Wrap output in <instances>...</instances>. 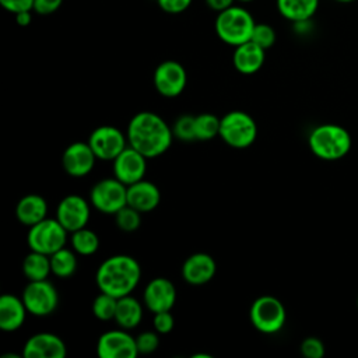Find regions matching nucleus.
Here are the masks:
<instances>
[{"instance_id":"nucleus-2","label":"nucleus","mask_w":358,"mask_h":358,"mask_svg":"<svg viewBox=\"0 0 358 358\" xmlns=\"http://www.w3.org/2000/svg\"><path fill=\"white\" fill-rule=\"evenodd\" d=\"M141 268L138 262L129 255H113L105 259L95 273L99 291L116 298L130 295L138 285Z\"/></svg>"},{"instance_id":"nucleus-30","label":"nucleus","mask_w":358,"mask_h":358,"mask_svg":"<svg viewBox=\"0 0 358 358\" xmlns=\"http://www.w3.org/2000/svg\"><path fill=\"white\" fill-rule=\"evenodd\" d=\"M115 222L123 232H134L141 225V213L126 204L115 214Z\"/></svg>"},{"instance_id":"nucleus-8","label":"nucleus","mask_w":358,"mask_h":358,"mask_svg":"<svg viewBox=\"0 0 358 358\" xmlns=\"http://www.w3.org/2000/svg\"><path fill=\"white\" fill-rule=\"evenodd\" d=\"M90 203L98 211L115 215L127 204V186L115 176L103 178L91 187Z\"/></svg>"},{"instance_id":"nucleus-36","label":"nucleus","mask_w":358,"mask_h":358,"mask_svg":"<svg viewBox=\"0 0 358 358\" xmlns=\"http://www.w3.org/2000/svg\"><path fill=\"white\" fill-rule=\"evenodd\" d=\"M193 0H157L158 7L166 14H180L192 6Z\"/></svg>"},{"instance_id":"nucleus-40","label":"nucleus","mask_w":358,"mask_h":358,"mask_svg":"<svg viewBox=\"0 0 358 358\" xmlns=\"http://www.w3.org/2000/svg\"><path fill=\"white\" fill-rule=\"evenodd\" d=\"M31 11L32 10H27V11H20V13L14 14L17 24L21 25V27H28L32 21V13Z\"/></svg>"},{"instance_id":"nucleus-35","label":"nucleus","mask_w":358,"mask_h":358,"mask_svg":"<svg viewBox=\"0 0 358 358\" xmlns=\"http://www.w3.org/2000/svg\"><path fill=\"white\" fill-rule=\"evenodd\" d=\"M152 326H154V330L159 334L171 333L175 326V319H173L171 310H162V312L154 313Z\"/></svg>"},{"instance_id":"nucleus-41","label":"nucleus","mask_w":358,"mask_h":358,"mask_svg":"<svg viewBox=\"0 0 358 358\" xmlns=\"http://www.w3.org/2000/svg\"><path fill=\"white\" fill-rule=\"evenodd\" d=\"M192 358H213V357L208 354H194L192 355Z\"/></svg>"},{"instance_id":"nucleus-21","label":"nucleus","mask_w":358,"mask_h":358,"mask_svg":"<svg viewBox=\"0 0 358 358\" xmlns=\"http://www.w3.org/2000/svg\"><path fill=\"white\" fill-rule=\"evenodd\" d=\"M27 308L22 298L13 294H4L0 296V329L3 331L18 330L27 317Z\"/></svg>"},{"instance_id":"nucleus-25","label":"nucleus","mask_w":358,"mask_h":358,"mask_svg":"<svg viewBox=\"0 0 358 358\" xmlns=\"http://www.w3.org/2000/svg\"><path fill=\"white\" fill-rule=\"evenodd\" d=\"M22 273L28 278V281L46 280L52 273L50 268V257L49 255L31 250L22 262Z\"/></svg>"},{"instance_id":"nucleus-14","label":"nucleus","mask_w":358,"mask_h":358,"mask_svg":"<svg viewBox=\"0 0 358 358\" xmlns=\"http://www.w3.org/2000/svg\"><path fill=\"white\" fill-rule=\"evenodd\" d=\"M147 159L136 148L127 145L113 161V176L126 186L144 179L147 172Z\"/></svg>"},{"instance_id":"nucleus-23","label":"nucleus","mask_w":358,"mask_h":358,"mask_svg":"<svg viewBox=\"0 0 358 358\" xmlns=\"http://www.w3.org/2000/svg\"><path fill=\"white\" fill-rule=\"evenodd\" d=\"M143 319V305L134 296L124 295L117 298L115 322L124 330H131L140 324Z\"/></svg>"},{"instance_id":"nucleus-27","label":"nucleus","mask_w":358,"mask_h":358,"mask_svg":"<svg viewBox=\"0 0 358 358\" xmlns=\"http://www.w3.org/2000/svg\"><path fill=\"white\" fill-rule=\"evenodd\" d=\"M70 243L73 250L81 256H91L99 248V236L87 227L80 228L70 235Z\"/></svg>"},{"instance_id":"nucleus-5","label":"nucleus","mask_w":358,"mask_h":358,"mask_svg":"<svg viewBox=\"0 0 358 358\" xmlns=\"http://www.w3.org/2000/svg\"><path fill=\"white\" fill-rule=\"evenodd\" d=\"M220 137L232 148L243 150L250 147L257 137L255 119L243 110H231L221 117Z\"/></svg>"},{"instance_id":"nucleus-24","label":"nucleus","mask_w":358,"mask_h":358,"mask_svg":"<svg viewBox=\"0 0 358 358\" xmlns=\"http://www.w3.org/2000/svg\"><path fill=\"white\" fill-rule=\"evenodd\" d=\"M281 17L291 22L310 20L319 8V0H275Z\"/></svg>"},{"instance_id":"nucleus-39","label":"nucleus","mask_w":358,"mask_h":358,"mask_svg":"<svg viewBox=\"0 0 358 358\" xmlns=\"http://www.w3.org/2000/svg\"><path fill=\"white\" fill-rule=\"evenodd\" d=\"M235 1L236 0H206V4L210 10L220 13V11H224V10L229 8L231 6H234Z\"/></svg>"},{"instance_id":"nucleus-18","label":"nucleus","mask_w":358,"mask_h":358,"mask_svg":"<svg viewBox=\"0 0 358 358\" xmlns=\"http://www.w3.org/2000/svg\"><path fill=\"white\" fill-rule=\"evenodd\" d=\"M217 271L214 257L204 252L190 255L182 264V277L190 285H203L211 281Z\"/></svg>"},{"instance_id":"nucleus-32","label":"nucleus","mask_w":358,"mask_h":358,"mask_svg":"<svg viewBox=\"0 0 358 358\" xmlns=\"http://www.w3.org/2000/svg\"><path fill=\"white\" fill-rule=\"evenodd\" d=\"M275 39H277V35L271 25L266 22H256L250 41L257 43L264 50H267L275 43Z\"/></svg>"},{"instance_id":"nucleus-15","label":"nucleus","mask_w":358,"mask_h":358,"mask_svg":"<svg viewBox=\"0 0 358 358\" xmlns=\"http://www.w3.org/2000/svg\"><path fill=\"white\" fill-rule=\"evenodd\" d=\"M98 158L95 157L88 141H76L66 147L62 155V165L66 173L74 178L88 175Z\"/></svg>"},{"instance_id":"nucleus-45","label":"nucleus","mask_w":358,"mask_h":358,"mask_svg":"<svg viewBox=\"0 0 358 358\" xmlns=\"http://www.w3.org/2000/svg\"><path fill=\"white\" fill-rule=\"evenodd\" d=\"M357 308H358V296H357Z\"/></svg>"},{"instance_id":"nucleus-7","label":"nucleus","mask_w":358,"mask_h":358,"mask_svg":"<svg viewBox=\"0 0 358 358\" xmlns=\"http://www.w3.org/2000/svg\"><path fill=\"white\" fill-rule=\"evenodd\" d=\"M69 231L57 221V218H45L29 227L27 243L31 250L52 255L67 243Z\"/></svg>"},{"instance_id":"nucleus-33","label":"nucleus","mask_w":358,"mask_h":358,"mask_svg":"<svg viewBox=\"0 0 358 358\" xmlns=\"http://www.w3.org/2000/svg\"><path fill=\"white\" fill-rule=\"evenodd\" d=\"M158 334L159 333H157L155 330L154 331L147 330V331H143V333L137 334L136 336V344H137L138 354H151V352H154L159 345Z\"/></svg>"},{"instance_id":"nucleus-44","label":"nucleus","mask_w":358,"mask_h":358,"mask_svg":"<svg viewBox=\"0 0 358 358\" xmlns=\"http://www.w3.org/2000/svg\"><path fill=\"white\" fill-rule=\"evenodd\" d=\"M238 1H241V3H250V1H253V0H238Z\"/></svg>"},{"instance_id":"nucleus-4","label":"nucleus","mask_w":358,"mask_h":358,"mask_svg":"<svg viewBox=\"0 0 358 358\" xmlns=\"http://www.w3.org/2000/svg\"><path fill=\"white\" fill-rule=\"evenodd\" d=\"M256 21L250 11L241 6H231L215 17L214 28L217 36L227 45L238 46L250 41Z\"/></svg>"},{"instance_id":"nucleus-31","label":"nucleus","mask_w":358,"mask_h":358,"mask_svg":"<svg viewBox=\"0 0 358 358\" xmlns=\"http://www.w3.org/2000/svg\"><path fill=\"white\" fill-rule=\"evenodd\" d=\"M173 137L182 140V141H194V116L192 115H182L179 116L173 126H172Z\"/></svg>"},{"instance_id":"nucleus-43","label":"nucleus","mask_w":358,"mask_h":358,"mask_svg":"<svg viewBox=\"0 0 358 358\" xmlns=\"http://www.w3.org/2000/svg\"><path fill=\"white\" fill-rule=\"evenodd\" d=\"M336 1H338V3H351L354 0H336Z\"/></svg>"},{"instance_id":"nucleus-10","label":"nucleus","mask_w":358,"mask_h":358,"mask_svg":"<svg viewBox=\"0 0 358 358\" xmlns=\"http://www.w3.org/2000/svg\"><path fill=\"white\" fill-rule=\"evenodd\" d=\"M88 144L101 161H113L129 145L127 136L110 124L94 129L88 137Z\"/></svg>"},{"instance_id":"nucleus-12","label":"nucleus","mask_w":358,"mask_h":358,"mask_svg":"<svg viewBox=\"0 0 358 358\" xmlns=\"http://www.w3.org/2000/svg\"><path fill=\"white\" fill-rule=\"evenodd\" d=\"M152 81L158 94L165 98H175L183 92L187 83V73L179 62L165 60L157 66Z\"/></svg>"},{"instance_id":"nucleus-28","label":"nucleus","mask_w":358,"mask_h":358,"mask_svg":"<svg viewBox=\"0 0 358 358\" xmlns=\"http://www.w3.org/2000/svg\"><path fill=\"white\" fill-rule=\"evenodd\" d=\"M221 119L213 113H200L194 116V136L196 140L208 141L220 136Z\"/></svg>"},{"instance_id":"nucleus-38","label":"nucleus","mask_w":358,"mask_h":358,"mask_svg":"<svg viewBox=\"0 0 358 358\" xmlns=\"http://www.w3.org/2000/svg\"><path fill=\"white\" fill-rule=\"evenodd\" d=\"M0 4L3 6V8L13 14L34 10V0H0Z\"/></svg>"},{"instance_id":"nucleus-29","label":"nucleus","mask_w":358,"mask_h":358,"mask_svg":"<svg viewBox=\"0 0 358 358\" xmlns=\"http://www.w3.org/2000/svg\"><path fill=\"white\" fill-rule=\"evenodd\" d=\"M116 306H117V298L101 291V294L96 295L92 302V313L98 320L108 322L115 319Z\"/></svg>"},{"instance_id":"nucleus-22","label":"nucleus","mask_w":358,"mask_h":358,"mask_svg":"<svg viewBox=\"0 0 358 358\" xmlns=\"http://www.w3.org/2000/svg\"><path fill=\"white\" fill-rule=\"evenodd\" d=\"M17 220L28 228L48 217V203L41 194H27L15 206Z\"/></svg>"},{"instance_id":"nucleus-1","label":"nucleus","mask_w":358,"mask_h":358,"mask_svg":"<svg viewBox=\"0 0 358 358\" xmlns=\"http://www.w3.org/2000/svg\"><path fill=\"white\" fill-rule=\"evenodd\" d=\"M127 143L145 158L162 155L172 144V127L157 113L143 110L136 113L126 130Z\"/></svg>"},{"instance_id":"nucleus-20","label":"nucleus","mask_w":358,"mask_h":358,"mask_svg":"<svg viewBox=\"0 0 358 358\" xmlns=\"http://www.w3.org/2000/svg\"><path fill=\"white\" fill-rule=\"evenodd\" d=\"M266 59V50L253 41H248L242 45L235 46L232 55V63L236 71L245 76L257 73Z\"/></svg>"},{"instance_id":"nucleus-13","label":"nucleus","mask_w":358,"mask_h":358,"mask_svg":"<svg viewBox=\"0 0 358 358\" xmlns=\"http://www.w3.org/2000/svg\"><path fill=\"white\" fill-rule=\"evenodd\" d=\"M90 204L78 194L64 196L56 208L57 221L71 234L80 228L87 227L90 221Z\"/></svg>"},{"instance_id":"nucleus-34","label":"nucleus","mask_w":358,"mask_h":358,"mask_svg":"<svg viewBox=\"0 0 358 358\" xmlns=\"http://www.w3.org/2000/svg\"><path fill=\"white\" fill-rule=\"evenodd\" d=\"M301 352L305 358H323L324 344L317 337H306L301 343Z\"/></svg>"},{"instance_id":"nucleus-37","label":"nucleus","mask_w":358,"mask_h":358,"mask_svg":"<svg viewBox=\"0 0 358 358\" xmlns=\"http://www.w3.org/2000/svg\"><path fill=\"white\" fill-rule=\"evenodd\" d=\"M63 0H34V11L41 15H49L57 11Z\"/></svg>"},{"instance_id":"nucleus-17","label":"nucleus","mask_w":358,"mask_h":358,"mask_svg":"<svg viewBox=\"0 0 358 358\" xmlns=\"http://www.w3.org/2000/svg\"><path fill=\"white\" fill-rule=\"evenodd\" d=\"M144 305L152 313L171 310L176 302V288L165 277H155L144 288Z\"/></svg>"},{"instance_id":"nucleus-42","label":"nucleus","mask_w":358,"mask_h":358,"mask_svg":"<svg viewBox=\"0 0 358 358\" xmlns=\"http://www.w3.org/2000/svg\"><path fill=\"white\" fill-rule=\"evenodd\" d=\"M1 358H18V355H14V354H6V355H3Z\"/></svg>"},{"instance_id":"nucleus-16","label":"nucleus","mask_w":358,"mask_h":358,"mask_svg":"<svg viewBox=\"0 0 358 358\" xmlns=\"http://www.w3.org/2000/svg\"><path fill=\"white\" fill-rule=\"evenodd\" d=\"M66 354L64 341L57 334L49 331L32 334L22 347L24 358H64Z\"/></svg>"},{"instance_id":"nucleus-11","label":"nucleus","mask_w":358,"mask_h":358,"mask_svg":"<svg viewBox=\"0 0 358 358\" xmlns=\"http://www.w3.org/2000/svg\"><path fill=\"white\" fill-rule=\"evenodd\" d=\"M99 358H136L138 355L136 337L119 327L102 333L96 341Z\"/></svg>"},{"instance_id":"nucleus-3","label":"nucleus","mask_w":358,"mask_h":358,"mask_svg":"<svg viewBox=\"0 0 358 358\" xmlns=\"http://www.w3.org/2000/svg\"><path fill=\"white\" fill-rule=\"evenodd\" d=\"M308 145L319 159L338 161L350 152L352 138L345 127L336 123H323L309 133Z\"/></svg>"},{"instance_id":"nucleus-6","label":"nucleus","mask_w":358,"mask_h":358,"mask_svg":"<svg viewBox=\"0 0 358 358\" xmlns=\"http://www.w3.org/2000/svg\"><path fill=\"white\" fill-rule=\"evenodd\" d=\"M249 319L257 331L263 334H274L284 327L287 312L278 298L273 295H262L252 302Z\"/></svg>"},{"instance_id":"nucleus-9","label":"nucleus","mask_w":358,"mask_h":358,"mask_svg":"<svg viewBox=\"0 0 358 358\" xmlns=\"http://www.w3.org/2000/svg\"><path fill=\"white\" fill-rule=\"evenodd\" d=\"M21 298L28 313L39 317L53 313L59 305L57 289L50 281H48V278L29 281L25 285Z\"/></svg>"},{"instance_id":"nucleus-19","label":"nucleus","mask_w":358,"mask_h":358,"mask_svg":"<svg viewBox=\"0 0 358 358\" xmlns=\"http://www.w3.org/2000/svg\"><path fill=\"white\" fill-rule=\"evenodd\" d=\"M161 192L158 186L150 180L141 179L127 186V204L140 213H150L158 207Z\"/></svg>"},{"instance_id":"nucleus-26","label":"nucleus","mask_w":358,"mask_h":358,"mask_svg":"<svg viewBox=\"0 0 358 358\" xmlns=\"http://www.w3.org/2000/svg\"><path fill=\"white\" fill-rule=\"evenodd\" d=\"M76 255L77 253L74 250H70L66 246L56 250L55 253H52L49 256L52 274H55L56 277H60V278L71 277L76 273L77 266H78Z\"/></svg>"}]
</instances>
